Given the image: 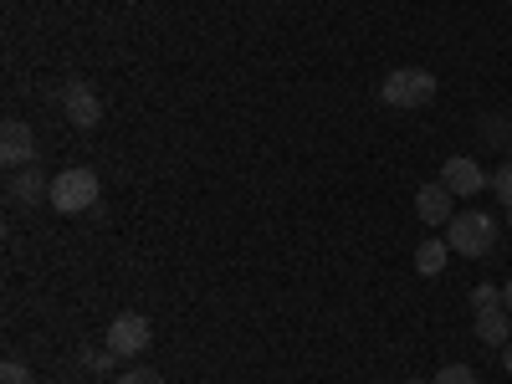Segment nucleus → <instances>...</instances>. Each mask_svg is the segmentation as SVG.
Segmentation results:
<instances>
[{"mask_svg": "<svg viewBox=\"0 0 512 384\" xmlns=\"http://www.w3.org/2000/svg\"><path fill=\"white\" fill-rule=\"evenodd\" d=\"M113 384H164V379H159L154 369H123V374H118Z\"/></svg>", "mask_w": 512, "mask_h": 384, "instance_id": "dca6fc26", "label": "nucleus"}, {"mask_svg": "<svg viewBox=\"0 0 512 384\" xmlns=\"http://www.w3.org/2000/svg\"><path fill=\"white\" fill-rule=\"evenodd\" d=\"M379 98L390 103V108H400V113L431 108V103H436V77L425 72V67H400V72H390V77H384Z\"/></svg>", "mask_w": 512, "mask_h": 384, "instance_id": "f257e3e1", "label": "nucleus"}, {"mask_svg": "<svg viewBox=\"0 0 512 384\" xmlns=\"http://www.w3.org/2000/svg\"><path fill=\"white\" fill-rule=\"evenodd\" d=\"M6 195H11L16 205H41V200H52V180L41 175L36 164H26V169H16V175H11Z\"/></svg>", "mask_w": 512, "mask_h": 384, "instance_id": "1a4fd4ad", "label": "nucleus"}, {"mask_svg": "<svg viewBox=\"0 0 512 384\" xmlns=\"http://www.w3.org/2000/svg\"><path fill=\"white\" fill-rule=\"evenodd\" d=\"M477 338L492 349H507L512 344V313L507 308H482L477 313Z\"/></svg>", "mask_w": 512, "mask_h": 384, "instance_id": "9d476101", "label": "nucleus"}, {"mask_svg": "<svg viewBox=\"0 0 512 384\" xmlns=\"http://www.w3.org/2000/svg\"><path fill=\"white\" fill-rule=\"evenodd\" d=\"M441 185L451 190V195H482L487 185H492V175L477 164V159H466V154H451L446 164H441Z\"/></svg>", "mask_w": 512, "mask_h": 384, "instance_id": "39448f33", "label": "nucleus"}, {"mask_svg": "<svg viewBox=\"0 0 512 384\" xmlns=\"http://www.w3.org/2000/svg\"><path fill=\"white\" fill-rule=\"evenodd\" d=\"M0 159H6L11 169H26V164H36V134H31V123H21V118H6V128H0Z\"/></svg>", "mask_w": 512, "mask_h": 384, "instance_id": "423d86ee", "label": "nucleus"}, {"mask_svg": "<svg viewBox=\"0 0 512 384\" xmlns=\"http://www.w3.org/2000/svg\"><path fill=\"white\" fill-rule=\"evenodd\" d=\"M492 190H497V195H502V205L512 210V159H507V164L497 169V175H492Z\"/></svg>", "mask_w": 512, "mask_h": 384, "instance_id": "4468645a", "label": "nucleus"}, {"mask_svg": "<svg viewBox=\"0 0 512 384\" xmlns=\"http://www.w3.org/2000/svg\"><path fill=\"white\" fill-rule=\"evenodd\" d=\"M57 384H62V379H57Z\"/></svg>", "mask_w": 512, "mask_h": 384, "instance_id": "4be33fe9", "label": "nucleus"}, {"mask_svg": "<svg viewBox=\"0 0 512 384\" xmlns=\"http://www.w3.org/2000/svg\"><path fill=\"white\" fill-rule=\"evenodd\" d=\"M502 308H507V313H512V282H507V287H502Z\"/></svg>", "mask_w": 512, "mask_h": 384, "instance_id": "a211bd4d", "label": "nucleus"}, {"mask_svg": "<svg viewBox=\"0 0 512 384\" xmlns=\"http://www.w3.org/2000/svg\"><path fill=\"white\" fill-rule=\"evenodd\" d=\"M446 241L461 256H487L497 246V221L487 216V210H456L451 226H446Z\"/></svg>", "mask_w": 512, "mask_h": 384, "instance_id": "f03ea898", "label": "nucleus"}, {"mask_svg": "<svg viewBox=\"0 0 512 384\" xmlns=\"http://www.w3.org/2000/svg\"><path fill=\"white\" fill-rule=\"evenodd\" d=\"M98 175L93 169H62V175L52 180V210H62V216H82V210H93L98 205Z\"/></svg>", "mask_w": 512, "mask_h": 384, "instance_id": "7ed1b4c3", "label": "nucleus"}, {"mask_svg": "<svg viewBox=\"0 0 512 384\" xmlns=\"http://www.w3.org/2000/svg\"><path fill=\"white\" fill-rule=\"evenodd\" d=\"M502 369H507V374H512V344H507V349H502Z\"/></svg>", "mask_w": 512, "mask_h": 384, "instance_id": "6ab92c4d", "label": "nucleus"}, {"mask_svg": "<svg viewBox=\"0 0 512 384\" xmlns=\"http://www.w3.org/2000/svg\"><path fill=\"white\" fill-rule=\"evenodd\" d=\"M446 262H451V241H446V236H425V241L415 246V272H420V277H441Z\"/></svg>", "mask_w": 512, "mask_h": 384, "instance_id": "9b49d317", "label": "nucleus"}, {"mask_svg": "<svg viewBox=\"0 0 512 384\" xmlns=\"http://www.w3.org/2000/svg\"><path fill=\"white\" fill-rule=\"evenodd\" d=\"M0 384H31V369L21 359H6L0 364Z\"/></svg>", "mask_w": 512, "mask_h": 384, "instance_id": "ddd939ff", "label": "nucleus"}, {"mask_svg": "<svg viewBox=\"0 0 512 384\" xmlns=\"http://www.w3.org/2000/svg\"><path fill=\"white\" fill-rule=\"evenodd\" d=\"M149 344H154L149 318H139V313H118V318L108 323V349H113L118 359H139Z\"/></svg>", "mask_w": 512, "mask_h": 384, "instance_id": "20e7f679", "label": "nucleus"}, {"mask_svg": "<svg viewBox=\"0 0 512 384\" xmlns=\"http://www.w3.org/2000/svg\"><path fill=\"white\" fill-rule=\"evenodd\" d=\"M62 108H67L72 128H98V118H103V98L88 88V82H67V88H62Z\"/></svg>", "mask_w": 512, "mask_h": 384, "instance_id": "0eeeda50", "label": "nucleus"}, {"mask_svg": "<svg viewBox=\"0 0 512 384\" xmlns=\"http://www.w3.org/2000/svg\"><path fill=\"white\" fill-rule=\"evenodd\" d=\"M507 154H512V139H507Z\"/></svg>", "mask_w": 512, "mask_h": 384, "instance_id": "412c9836", "label": "nucleus"}, {"mask_svg": "<svg viewBox=\"0 0 512 384\" xmlns=\"http://www.w3.org/2000/svg\"><path fill=\"white\" fill-rule=\"evenodd\" d=\"M405 384H431V379H405Z\"/></svg>", "mask_w": 512, "mask_h": 384, "instance_id": "aec40b11", "label": "nucleus"}, {"mask_svg": "<svg viewBox=\"0 0 512 384\" xmlns=\"http://www.w3.org/2000/svg\"><path fill=\"white\" fill-rule=\"evenodd\" d=\"M472 308H477V313H482V308H502V292H497V287H487V282H482V287H472Z\"/></svg>", "mask_w": 512, "mask_h": 384, "instance_id": "2eb2a0df", "label": "nucleus"}, {"mask_svg": "<svg viewBox=\"0 0 512 384\" xmlns=\"http://www.w3.org/2000/svg\"><path fill=\"white\" fill-rule=\"evenodd\" d=\"M113 359H118L113 349H88V354H82V364H88V369H98V374H103V369H108Z\"/></svg>", "mask_w": 512, "mask_h": 384, "instance_id": "f3484780", "label": "nucleus"}, {"mask_svg": "<svg viewBox=\"0 0 512 384\" xmlns=\"http://www.w3.org/2000/svg\"><path fill=\"white\" fill-rule=\"evenodd\" d=\"M451 200H456V195H451L441 180H431V185L415 190V216H420L425 226H451V216H456Z\"/></svg>", "mask_w": 512, "mask_h": 384, "instance_id": "6e6552de", "label": "nucleus"}, {"mask_svg": "<svg viewBox=\"0 0 512 384\" xmlns=\"http://www.w3.org/2000/svg\"><path fill=\"white\" fill-rule=\"evenodd\" d=\"M431 384H482V379H477L472 369H466V364H446V369H441Z\"/></svg>", "mask_w": 512, "mask_h": 384, "instance_id": "f8f14e48", "label": "nucleus"}]
</instances>
